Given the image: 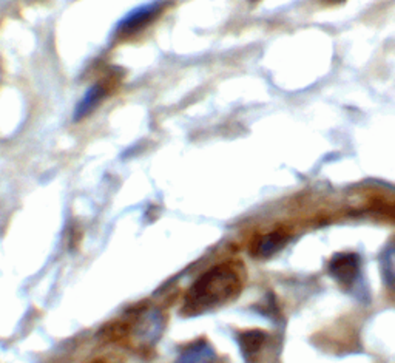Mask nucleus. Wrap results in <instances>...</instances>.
I'll return each instance as SVG.
<instances>
[{
    "label": "nucleus",
    "instance_id": "nucleus-8",
    "mask_svg": "<svg viewBox=\"0 0 395 363\" xmlns=\"http://www.w3.org/2000/svg\"><path fill=\"white\" fill-rule=\"evenodd\" d=\"M326 2H329V4H341V2H345V0H326Z\"/></svg>",
    "mask_w": 395,
    "mask_h": 363
},
{
    "label": "nucleus",
    "instance_id": "nucleus-3",
    "mask_svg": "<svg viewBox=\"0 0 395 363\" xmlns=\"http://www.w3.org/2000/svg\"><path fill=\"white\" fill-rule=\"evenodd\" d=\"M360 260L355 254H338L330 261V273L341 285L349 286L358 273Z\"/></svg>",
    "mask_w": 395,
    "mask_h": 363
},
{
    "label": "nucleus",
    "instance_id": "nucleus-9",
    "mask_svg": "<svg viewBox=\"0 0 395 363\" xmlns=\"http://www.w3.org/2000/svg\"><path fill=\"white\" fill-rule=\"evenodd\" d=\"M250 2H256V0H250Z\"/></svg>",
    "mask_w": 395,
    "mask_h": 363
},
{
    "label": "nucleus",
    "instance_id": "nucleus-1",
    "mask_svg": "<svg viewBox=\"0 0 395 363\" xmlns=\"http://www.w3.org/2000/svg\"><path fill=\"white\" fill-rule=\"evenodd\" d=\"M241 291V278L237 269L222 263L209 269L198 278L184 297L183 313L200 315L235 298Z\"/></svg>",
    "mask_w": 395,
    "mask_h": 363
},
{
    "label": "nucleus",
    "instance_id": "nucleus-6",
    "mask_svg": "<svg viewBox=\"0 0 395 363\" xmlns=\"http://www.w3.org/2000/svg\"><path fill=\"white\" fill-rule=\"evenodd\" d=\"M213 357V351L204 340L195 342L190 348H187L181 357L178 359V363H205Z\"/></svg>",
    "mask_w": 395,
    "mask_h": 363
},
{
    "label": "nucleus",
    "instance_id": "nucleus-7",
    "mask_svg": "<svg viewBox=\"0 0 395 363\" xmlns=\"http://www.w3.org/2000/svg\"><path fill=\"white\" fill-rule=\"evenodd\" d=\"M264 342H266V334L258 330L246 331L239 335V347L246 356H254V354H256L259 350H261Z\"/></svg>",
    "mask_w": 395,
    "mask_h": 363
},
{
    "label": "nucleus",
    "instance_id": "nucleus-5",
    "mask_svg": "<svg viewBox=\"0 0 395 363\" xmlns=\"http://www.w3.org/2000/svg\"><path fill=\"white\" fill-rule=\"evenodd\" d=\"M286 244V235L283 234H267L261 238H258L255 244L252 246V254L256 256H269L280 251L281 247Z\"/></svg>",
    "mask_w": 395,
    "mask_h": 363
},
{
    "label": "nucleus",
    "instance_id": "nucleus-4",
    "mask_svg": "<svg viewBox=\"0 0 395 363\" xmlns=\"http://www.w3.org/2000/svg\"><path fill=\"white\" fill-rule=\"evenodd\" d=\"M109 90H110V87L104 82H97L93 87H90L87 94L84 96V99L77 104L76 112H75V119L79 121V119L87 118L88 114L102 102L104 97L109 94Z\"/></svg>",
    "mask_w": 395,
    "mask_h": 363
},
{
    "label": "nucleus",
    "instance_id": "nucleus-2",
    "mask_svg": "<svg viewBox=\"0 0 395 363\" xmlns=\"http://www.w3.org/2000/svg\"><path fill=\"white\" fill-rule=\"evenodd\" d=\"M166 8V2H153L148 5H144L136 8V10L131 11L129 16H125L124 19L119 22L118 31L119 36H133L134 33L141 31L142 28H146L147 25H150L153 22L156 17L163 13V10Z\"/></svg>",
    "mask_w": 395,
    "mask_h": 363
}]
</instances>
